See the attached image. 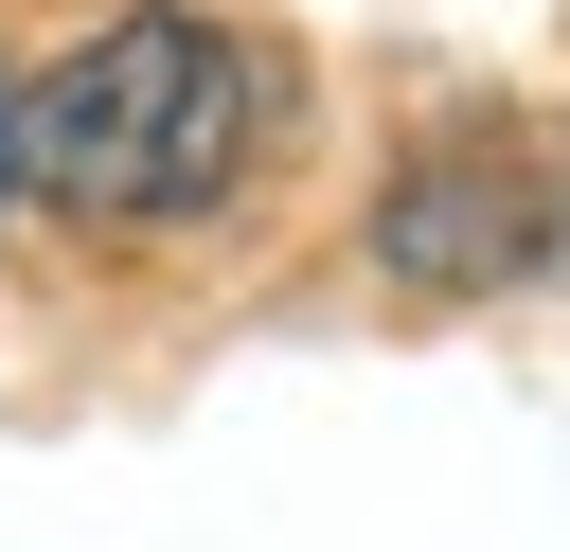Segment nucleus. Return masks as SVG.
Wrapping results in <instances>:
<instances>
[{
  "label": "nucleus",
  "mask_w": 570,
  "mask_h": 552,
  "mask_svg": "<svg viewBox=\"0 0 570 552\" xmlns=\"http://www.w3.org/2000/svg\"><path fill=\"white\" fill-rule=\"evenodd\" d=\"M267 142H285V71H267L232 18H89V36L0 107V160H18L71 231H178V214H214Z\"/></svg>",
  "instance_id": "nucleus-1"
},
{
  "label": "nucleus",
  "mask_w": 570,
  "mask_h": 552,
  "mask_svg": "<svg viewBox=\"0 0 570 552\" xmlns=\"http://www.w3.org/2000/svg\"><path fill=\"white\" fill-rule=\"evenodd\" d=\"M552 249H570V142H534V125H463L374 196V267L428 303H499Z\"/></svg>",
  "instance_id": "nucleus-2"
}]
</instances>
